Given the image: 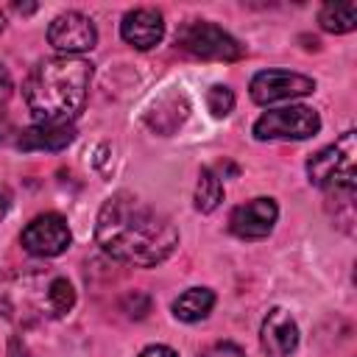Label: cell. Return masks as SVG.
Returning a JSON list of instances; mask_svg holds the SVG:
<instances>
[{"instance_id":"cell-1","label":"cell","mask_w":357,"mask_h":357,"mask_svg":"<svg viewBox=\"0 0 357 357\" xmlns=\"http://www.w3.org/2000/svg\"><path fill=\"white\" fill-rule=\"evenodd\" d=\"M95 240L112 259L153 268L176 251L178 231L167 215L148 206L137 195L114 192L98 212Z\"/></svg>"},{"instance_id":"cell-2","label":"cell","mask_w":357,"mask_h":357,"mask_svg":"<svg viewBox=\"0 0 357 357\" xmlns=\"http://www.w3.org/2000/svg\"><path fill=\"white\" fill-rule=\"evenodd\" d=\"M92 64L81 56L42 59L22 84V98L36 123H73L89 98Z\"/></svg>"},{"instance_id":"cell-3","label":"cell","mask_w":357,"mask_h":357,"mask_svg":"<svg viewBox=\"0 0 357 357\" xmlns=\"http://www.w3.org/2000/svg\"><path fill=\"white\" fill-rule=\"evenodd\" d=\"M75 307V287L50 271H17L0 282V310L17 326L64 318Z\"/></svg>"},{"instance_id":"cell-4","label":"cell","mask_w":357,"mask_h":357,"mask_svg":"<svg viewBox=\"0 0 357 357\" xmlns=\"http://www.w3.org/2000/svg\"><path fill=\"white\" fill-rule=\"evenodd\" d=\"M354 156H357V142L354 131H346L337 142L326 145L307 162V176L315 187H321L326 195L332 192H354Z\"/></svg>"},{"instance_id":"cell-5","label":"cell","mask_w":357,"mask_h":357,"mask_svg":"<svg viewBox=\"0 0 357 357\" xmlns=\"http://www.w3.org/2000/svg\"><path fill=\"white\" fill-rule=\"evenodd\" d=\"M176 47L206 61H237L245 56V47L209 20H187L176 33Z\"/></svg>"},{"instance_id":"cell-6","label":"cell","mask_w":357,"mask_h":357,"mask_svg":"<svg viewBox=\"0 0 357 357\" xmlns=\"http://www.w3.org/2000/svg\"><path fill=\"white\" fill-rule=\"evenodd\" d=\"M321 131V117L315 109L290 103L282 109H268L257 123H254V137L259 142H273V139H310L312 134Z\"/></svg>"},{"instance_id":"cell-7","label":"cell","mask_w":357,"mask_h":357,"mask_svg":"<svg viewBox=\"0 0 357 357\" xmlns=\"http://www.w3.org/2000/svg\"><path fill=\"white\" fill-rule=\"evenodd\" d=\"M251 100L259 106H271L279 100H293L315 92V81L290 70H262L251 78Z\"/></svg>"},{"instance_id":"cell-8","label":"cell","mask_w":357,"mask_h":357,"mask_svg":"<svg viewBox=\"0 0 357 357\" xmlns=\"http://www.w3.org/2000/svg\"><path fill=\"white\" fill-rule=\"evenodd\" d=\"M70 226L67 220L59 215V212H45V215H36L20 234V243L28 254L33 257H59L70 248Z\"/></svg>"},{"instance_id":"cell-9","label":"cell","mask_w":357,"mask_h":357,"mask_svg":"<svg viewBox=\"0 0 357 357\" xmlns=\"http://www.w3.org/2000/svg\"><path fill=\"white\" fill-rule=\"evenodd\" d=\"M47 42L59 56H78L95 47L98 31L95 22L81 11H64L59 14L47 28Z\"/></svg>"},{"instance_id":"cell-10","label":"cell","mask_w":357,"mask_h":357,"mask_svg":"<svg viewBox=\"0 0 357 357\" xmlns=\"http://www.w3.org/2000/svg\"><path fill=\"white\" fill-rule=\"evenodd\" d=\"M279 218V206L273 198H251L231 209L229 229L240 240H262L273 231Z\"/></svg>"},{"instance_id":"cell-11","label":"cell","mask_w":357,"mask_h":357,"mask_svg":"<svg viewBox=\"0 0 357 357\" xmlns=\"http://www.w3.org/2000/svg\"><path fill=\"white\" fill-rule=\"evenodd\" d=\"M259 346L268 357H287L298 349V326L293 315L282 307H273L259 326Z\"/></svg>"},{"instance_id":"cell-12","label":"cell","mask_w":357,"mask_h":357,"mask_svg":"<svg viewBox=\"0 0 357 357\" xmlns=\"http://www.w3.org/2000/svg\"><path fill=\"white\" fill-rule=\"evenodd\" d=\"M120 36L137 50H151L165 36V17L156 8H134L123 14Z\"/></svg>"},{"instance_id":"cell-13","label":"cell","mask_w":357,"mask_h":357,"mask_svg":"<svg viewBox=\"0 0 357 357\" xmlns=\"http://www.w3.org/2000/svg\"><path fill=\"white\" fill-rule=\"evenodd\" d=\"M75 139L73 123H33L17 139L22 151H61Z\"/></svg>"},{"instance_id":"cell-14","label":"cell","mask_w":357,"mask_h":357,"mask_svg":"<svg viewBox=\"0 0 357 357\" xmlns=\"http://www.w3.org/2000/svg\"><path fill=\"white\" fill-rule=\"evenodd\" d=\"M215 307V293L209 287H190L173 301V315L184 324L204 321Z\"/></svg>"},{"instance_id":"cell-15","label":"cell","mask_w":357,"mask_h":357,"mask_svg":"<svg viewBox=\"0 0 357 357\" xmlns=\"http://www.w3.org/2000/svg\"><path fill=\"white\" fill-rule=\"evenodd\" d=\"M318 22L329 33H349L357 28V6L354 3H324L318 11Z\"/></svg>"},{"instance_id":"cell-16","label":"cell","mask_w":357,"mask_h":357,"mask_svg":"<svg viewBox=\"0 0 357 357\" xmlns=\"http://www.w3.org/2000/svg\"><path fill=\"white\" fill-rule=\"evenodd\" d=\"M195 209L209 215L218 209V204L223 201V181L220 176L212 170V167H204L201 176H198V184H195Z\"/></svg>"},{"instance_id":"cell-17","label":"cell","mask_w":357,"mask_h":357,"mask_svg":"<svg viewBox=\"0 0 357 357\" xmlns=\"http://www.w3.org/2000/svg\"><path fill=\"white\" fill-rule=\"evenodd\" d=\"M206 109L215 117H226L234 109V92L229 86H223V84L209 86V92H206Z\"/></svg>"},{"instance_id":"cell-18","label":"cell","mask_w":357,"mask_h":357,"mask_svg":"<svg viewBox=\"0 0 357 357\" xmlns=\"http://www.w3.org/2000/svg\"><path fill=\"white\" fill-rule=\"evenodd\" d=\"M204 357H245V351L234 343H215L212 349H206Z\"/></svg>"},{"instance_id":"cell-19","label":"cell","mask_w":357,"mask_h":357,"mask_svg":"<svg viewBox=\"0 0 357 357\" xmlns=\"http://www.w3.org/2000/svg\"><path fill=\"white\" fill-rule=\"evenodd\" d=\"M11 89H14V84H11V73L0 64V103H3V100H8Z\"/></svg>"},{"instance_id":"cell-20","label":"cell","mask_w":357,"mask_h":357,"mask_svg":"<svg viewBox=\"0 0 357 357\" xmlns=\"http://www.w3.org/2000/svg\"><path fill=\"white\" fill-rule=\"evenodd\" d=\"M139 357H178V354H176L170 346H159V343H156V346L142 349V351H139Z\"/></svg>"},{"instance_id":"cell-21","label":"cell","mask_w":357,"mask_h":357,"mask_svg":"<svg viewBox=\"0 0 357 357\" xmlns=\"http://www.w3.org/2000/svg\"><path fill=\"white\" fill-rule=\"evenodd\" d=\"M8 357H31V351H28V346H25L20 337H11V343H8Z\"/></svg>"},{"instance_id":"cell-22","label":"cell","mask_w":357,"mask_h":357,"mask_svg":"<svg viewBox=\"0 0 357 357\" xmlns=\"http://www.w3.org/2000/svg\"><path fill=\"white\" fill-rule=\"evenodd\" d=\"M8 209H11V190L6 184H0V220L8 215Z\"/></svg>"},{"instance_id":"cell-23","label":"cell","mask_w":357,"mask_h":357,"mask_svg":"<svg viewBox=\"0 0 357 357\" xmlns=\"http://www.w3.org/2000/svg\"><path fill=\"white\" fill-rule=\"evenodd\" d=\"M3 28H6V14L0 11V31H3Z\"/></svg>"}]
</instances>
